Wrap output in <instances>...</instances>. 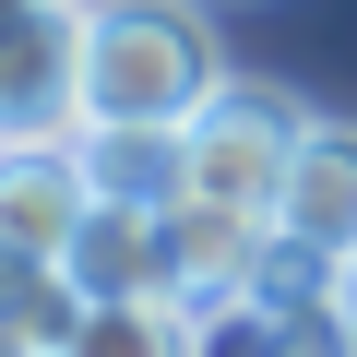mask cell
Returning <instances> with one entry per match:
<instances>
[{
  "mask_svg": "<svg viewBox=\"0 0 357 357\" xmlns=\"http://www.w3.org/2000/svg\"><path fill=\"white\" fill-rule=\"evenodd\" d=\"M84 36H96V0H0V143H36L72 155L84 119Z\"/></svg>",
  "mask_w": 357,
  "mask_h": 357,
  "instance_id": "cell-2",
  "label": "cell"
},
{
  "mask_svg": "<svg viewBox=\"0 0 357 357\" xmlns=\"http://www.w3.org/2000/svg\"><path fill=\"white\" fill-rule=\"evenodd\" d=\"M345 310H357V286H345Z\"/></svg>",
  "mask_w": 357,
  "mask_h": 357,
  "instance_id": "cell-13",
  "label": "cell"
},
{
  "mask_svg": "<svg viewBox=\"0 0 357 357\" xmlns=\"http://www.w3.org/2000/svg\"><path fill=\"white\" fill-rule=\"evenodd\" d=\"M84 215H96L84 143H72V155H36V143L0 155V250H24V262H72Z\"/></svg>",
  "mask_w": 357,
  "mask_h": 357,
  "instance_id": "cell-6",
  "label": "cell"
},
{
  "mask_svg": "<svg viewBox=\"0 0 357 357\" xmlns=\"http://www.w3.org/2000/svg\"><path fill=\"white\" fill-rule=\"evenodd\" d=\"M274 227H286L298 250H321L333 274H357V119H310V143H298V167H286Z\"/></svg>",
  "mask_w": 357,
  "mask_h": 357,
  "instance_id": "cell-5",
  "label": "cell"
},
{
  "mask_svg": "<svg viewBox=\"0 0 357 357\" xmlns=\"http://www.w3.org/2000/svg\"><path fill=\"white\" fill-rule=\"evenodd\" d=\"M262 250H274V215H238V203H167V286L191 310H227L262 286Z\"/></svg>",
  "mask_w": 357,
  "mask_h": 357,
  "instance_id": "cell-4",
  "label": "cell"
},
{
  "mask_svg": "<svg viewBox=\"0 0 357 357\" xmlns=\"http://www.w3.org/2000/svg\"><path fill=\"white\" fill-rule=\"evenodd\" d=\"M298 143H310V107H298V96L227 84L191 131H178V191H191V203H238V215H274Z\"/></svg>",
  "mask_w": 357,
  "mask_h": 357,
  "instance_id": "cell-3",
  "label": "cell"
},
{
  "mask_svg": "<svg viewBox=\"0 0 357 357\" xmlns=\"http://www.w3.org/2000/svg\"><path fill=\"white\" fill-rule=\"evenodd\" d=\"M60 357H203V310L191 298H84Z\"/></svg>",
  "mask_w": 357,
  "mask_h": 357,
  "instance_id": "cell-9",
  "label": "cell"
},
{
  "mask_svg": "<svg viewBox=\"0 0 357 357\" xmlns=\"http://www.w3.org/2000/svg\"><path fill=\"white\" fill-rule=\"evenodd\" d=\"M84 178H96L107 203H178V131L96 119V131H84Z\"/></svg>",
  "mask_w": 357,
  "mask_h": 357,
  "instance_id": "cell-11",
  "label": "cell"
},
{
  "mask_svg": "<svg viewBox=\"0 0 357 357\" xmlns=\"http://www.w3.org/2000/svg\"><path fill=\"white\" fill-rule=\"evenodd\" d=\"M72 321H84V286H72L60 262L0 250V345H36V357H60V345H72Z\"/></svg>",
  "mask_w": 357,
  "mask_h": 357,
  "instance_id": "cell-10",
  "label": "cell"
},
{
  "mask_svg": "<svg viewBox=\"0 0 357 357\" xmlns=\"http://www.w3.org/2000/svg\"><path fill=\"white\" fill-rule=\"evenodd\" d=\"M0 357H36V345H0Z\"/></svg>",
  "mask_w": 357,
  "mask_h": 357,
  "instance_id": "cell-12",
  "label": "cell"
},
{
  "mask_svg": "<svg viewBox=\"0 0 357 357\" xmlns=\"http://www.w3.org/2000/svg\"><path fill=\"white\" fill-rule=\"evenodd\" d=\"M60 274L84 298H178L167 286V203H107L96 191V215H84V238H72Z\"/></svg>",
  "mask_w": 357,
  "mask_h": 357,
  "instance_id": "cell-8",
  "label": "cell"
},
{
  "mask_svg": "<svg viewBox=\"0 0 357 357\" xmlns=\"http://www.w3.org/2000/svg\"><path fill=\"white\" fill-rule=\"evenodd\" d=\"M227 36L203 0H96L84 36V119H131V131H191L227 96Z\"/></svg>",
  "mask_w": 357,
  "mask_h": 357,
  "instance_id": "cell-1",
  "label": "cell"
},
{
  "mask_svg": "<svg viewBox=\"0 0 357 357\" xmlns=\"http://www.w3.org/2000/svg\"><path fill=\"white\" fill-rule=\"evenodd\" d=\"M203 357H357V310L345 298H227L203 310Z\"/></svg>",
  "mask_w": 357,
  "mask_h": 357,
  "instance_id": "cell-7",
  "label": "cell"
}]
</instances>
